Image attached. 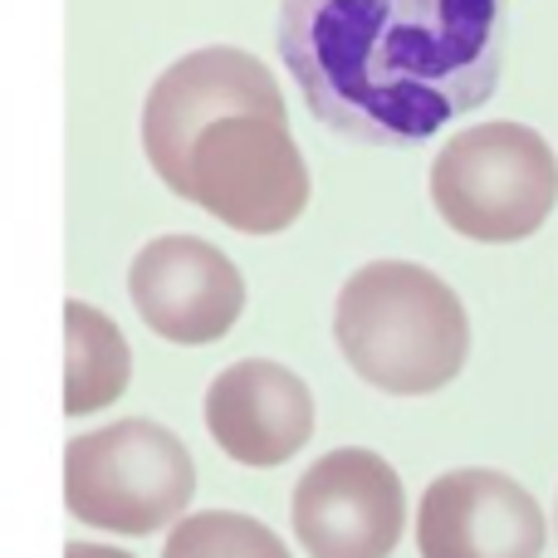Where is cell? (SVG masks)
<instances>
[{
  "mask_svg": "<svg viewBox=\"0 0 558 558\" xmlns=\"http://www.w3.org/2000/svg\"><path fill=\"white\" fill-rule=\"evenodd\" d=\"M554 520H558V505H554Z\"/></svg>",
  "mask_w": 558,
  "mask_h": 558,
  "instance_id": "13",
  "label": "cell"
},
{
  "mask_svg": "<svg viewBox=\"0 0 558 558\" xmlns=\"http://www.w3.org/2000/svg\"><path fill=\"white\" fill-rule=\"evenodd\" d=\"M64 558H133L123 549H104V544H69Z\"/></svg>",
  "mask_w": 558,
  "mask_h": 558,
  "instance_id": "12",
  "label": "cell"
},
{
  "mask_svg": "<svg viewBox=\"0 0 558 558\" xmlns=\"http://www.w3.org/2000/svg\"><path fill=\"white\" fill-rule=\"evenodd\" d=\"M416 549L422 558H539L544 510L500 471H446L422 495Z\"/></svg>",
  "mask_w": 558,
  "mask_h": 558,
  "instance_id": "8",
  "label": "cell"
},
{
  "mask_svg": "<svg viewBox=\"0 0 558 558\" xmlns=\"http://www.w3.org/2000/svg\"><path fill=\"white\" fill-rule=\"evenodd\" d=\"M133 377V353L118 333L113 318H104L94 304H64V412L84 416L118 402Z\"/></svg>",
  "mask_w": 558,
  "mask_h": 558,
  "instance_id": "10",
  "label": "cell"
},
{
  "mask_svg": "<svg viewBox=\"0 0 558 558\" xmlns=\"http://www.w3.org/2000/svg\"><path fill=\"white\" fill-rule=\"evenodd\" d=\"M128 294L143 324L167 343H216L245 308V279L231 255L196 235H157L128 270Z\"/></svg>",
  "mask_w": 558,
  "mask_h": 558,
  "instance_id": "7",
  "label": "cell"
},
{
  "mask_svg": "<svg viewBox=\"0 0 558 558\" xmlns=\"http://www.w3.org/2000/svg\"><path fill=\"white\" fill-rule=\"evenodd\" d=\"M162 558H289V549L270 524L251 520V514L202 510L172 524Z\"/></svg>",
  "mask_w": 558,
  "mask_h": 558,
  "instance_id": "11",
  "label": "cell"
},
{
  "mask_svg": "<svg viewBox=\"0 0 558 558\" xmlns=\"http://www.w3.org/2000/svg\"><path fill=\"white\" fill-rule=\"evenodd\" d=\"M206 432L231 461L270 471L294 461L314 436V397L304 377L270 357L231 363L206 387Z\"/></svg>",
  "mask_w": 558,
  "mask_h": 558,
  "instance_id": "9",
  "label": "cell"
},
{
  "mask_svg": "<svg viewBox=\"0 0 558 558\" xmlns=\"http://www.w3.org/2000/svg\"><path fill=\"white\" fill-rule=\"evenodd\" d=\"M333 338L348 367L392 397H426L456 383L471 353L456 289L412 260H373L348 275L333 304Z\"/></svg>",
  "mask_w": 558,
  "mask_h": 558,
  "instance_id": "3",
  "label": "cell"
},
{
  "mask_svg": "<svg viewBox=\"0 0 558 558\" xmlns=\"http://www.w3.org/2000/svg\"><path fill=\"white\" fill-rule=\"evenodd\" d=\"M153 172L241 235H279L308 206V167L284 94L255 54L206 45L157 74L143 104Z\"/></svg>",
  "mask_w": 558,
  "mask_h": 558,
  "instance_id": "2",
  "label": "cell"
},
{
  "mask_svg": "<svg viewBox=\"0 0 558 558\" xmlns=\"http://www.w3.org/2000/svg\"><path fill=\"white\" fill-rule=\"evenodd\" d=\"M196 465L167 426L128 416L74 436L64 451V505L78 524L113 534H157L192 505Z\"/></svg>",
  "mask_w": 558,
  "mask_h": 558,
  "instance_id": "5",
  "label": "cell"
},
{
  "mask_svg": "<svg viewBox=\"0 0 558 558\" xmlns=\"http://www.w3.org/2000/svg\"><path fill=\"white\" fill-rule=\"evenodd\" d=\"M432 202L465 241H530L558 202V157L524 123H475L436 153Z\"/></svg>",
  "mask_w": 558,
  "mask_h": 558,
  "instance_id": "4",
  "label": "cell"
},
{
  "mask_svg": "<svg viewBox=\"0 0 558 558\" xmlns=\"http://www.w3.org/2000/svg\"><path fill=\"white\" fill-rule=\"evenodd\" d=\"M294 539L308 558H392L407 524V495L377 451H328L294 485Z\"/></svg>",
  "mask_w": 558,
  "mask_h": 558,
  "instance_id": "6",
  "label": "cell"
},
{
  "mask_svg": "<svg viewBox=\"0 0 558 558\" xmlns=\"http://www.w3.org/2000/svg\"><path fill=\"white\" fill-rule=\"evenodd\" d=\"M279 59L328 133L416 147L490 104L500 0H279Z\"/></svg>",
  "mask_w": 558,
  "mask_h": 558,
  "instance_id": "1",
  "label": "cell"
}]
</instances>
